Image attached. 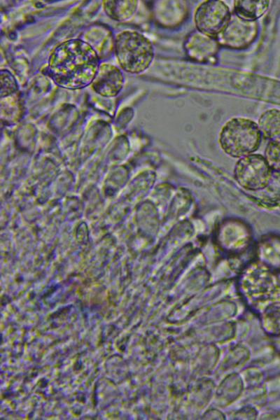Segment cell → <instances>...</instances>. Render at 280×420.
I'll use <instances>...</instances> for the list:
<instances>
[{"label":"cell","instance_id":"obj_1","mask_svg":"<svg viewBox=\"0 0 280 420\" xmlns=\"http://www.w3.org/2000/svg\"><path fill=\"white\" fill-rule=\"evenodd\" d=\"M99 65L97 53L90 44L80 39H71L52 52L48 71L59 86L76 90L92 83Z\"/></svg>","mask_w":280,"mask_h":420},{"label":"cell","instance_id":"obj_2","mask_svg":"<svg viewBox=\"0 0 280 420\" xmlns=\"http://www.w3.org/2000/svg\"><path fill=\"white\" fill-rule=\"evenodd\" d=\"M262 134L258 123L244 117L227 120L219 134V144L223 152L234 158L254 153L260 147Z\"/></svg>","mask_w":280,"mask_h":420},{"label":"cell","instance_id":"obj_3","mask_svg":"<svg viewBox=\"0 0 280 420\" xmlns=\"http://www.w3.org/2000/svg\"><path fill=\"white\" fill-rule=\"evenodd\" d=\"M115 52L120 66L131 74L144 72L154 57L150 41L134 31H125L118 34L115 41Z\"/></svg>","mask_w":280,"mask_h":420},{"label":"cell","instance_id":"obj_4","mask_svg":"<svg viewBox=\"0 0 280 420\" xmlns=\"http://www.w3.org/2000/svg\"><path fill=\"white\" fill-rule=\"evenodd\" d=\"M273 173L264 155L256 153L239 158L234 167L235 181L248 191L264 189L270 183Z\"/></svg>","mask_w":280,"mask_h":420},{"label":"cell","instance_id":"obj_5","mask_svg":"<svg viewBox=\"0 0 280 420\" xmlns=\"http://www.w3.org/2000/svg\"><path fill=\"white\" fill-rule=\"evenodd\" d=\"M231 15L229 7L223 1H206L196 8L194 21L198 31L216 38L227 24Z\"/></svg>","mask_w":280,"mask_h":420},{"label":"cell","instance_id":"obj_6","mask_svg":"<svg viewBox=\"0 0 280 420\" xmlns=\"http://www.w3.org/2000/svg\"><path fill=\"white\" fill-rule=\"evenodd\" d=\"M258 34L256 21L244 20L234 13L220 33L216 37L218 44L234 49H241L251 44Z\"/></svg>","mask_w":280,"mask_h":420},{"label":"cell","instance_id":"obj_7","mask_svg":"<svg viewBox=\"0 0 280 420\" xmlns=\"http://www.w3.org/2000/svg\"><path fill=\"white\" fill-rule=\"evenodd\" d=\"M123 84L124 76L122 71L115 66L104 63L99 65L91 85L101 96L112 97L120 92Z\"/></svg>","mask_w":280,"mask_h":420},{"label":"cell","instance_id":"obj_8","mask_svg":"<svg viewBox=\"0 0 280 420\" xmlns=\"http://www.w3.org/2000/svg\"><path fill=\"white\" fill-rule=\"evenodd\" d=\"M218 43L216 38L200 31L192 33L185 41V50L192 59L199 62L209 61L218 51Z\"/></svg>","mask_w":280,"mask_h":420},{"label":"cell","instance_id":"obj_9","mask_svg":"<svg viewBox=\"0 0 280 420\" xmlns=\"http://www.w3.org/2000/svg\"><path fill=\"white\" fill-rule=\"evenodd\" d=\"M269 6L270 1H234L233 13L244 20L256 21L265 14Z\"/></svg>","mask_w":280,"mask_h":420},{"label":"cell","instance_id":"obj_10","mask_svg":"<svg viewBox=\"0 0 280 420\" xmlns=\"http://www.w3.org/2000/svg\"><path fill=\"white\" fill-rule=\"evenodd\" d=\"M258 125L265 139H280V110L271 108L264 111L258 118Z\"/></svg>","mask_w":280,"mask_h":420},{"label":"cell","instance_id":"obj_11","mask_svg":"<svg viewBox=\"0 0 280 420\" xmlns=\"http://www.w3.org/2000/svg\"><path fill=\"white\" fill-rule=\"evenodd\" d=\"M137 1H104V8L108 16L115 20H125L133 15L137 8Z\"/></svg>","mask_w":280,"mask_h":420},{"label":"cell","instance_id":"obj_12","mask_svg":"<svg viewBox=\"0 0 280 420\" xmlns=\"http://www.w3.org/2000/svg\"><path fill=\"white\" fill-rule=\"evenodd\" d=\"M264 154L272 172L280 173V139L269 141Z\"/></svg>","mask_w":280,"mask_h":420},{"label":"cell","instance_id":"obj_13","mask_svg":"<svg viewBox=\"0 0 280 420\" xmlns=\"http://www.w3.org/2000/svg\"><path fill=\"white\" fill-rule=\"evenodd\" d=\"M265 193V200L270 206H276L280 204V173H273L272 178L264 189L258 191Z\"/></svg>","mask_w":280,"mask_h":420},{"label":"cell","instance_id":"obj_14","mask_svg":"<svg viewBox=\"0 0 280 420\" xmlns=\"http://www.w3.org/2000/svg\"><path fill=\"white\" fill-rule=\"evenodd\" d=\"M1 97L9 95L18 90V83L13 76L7 70L1 71Z\"/></svg>","mask_w":280,"mask_h":420}]
</instances>
